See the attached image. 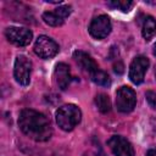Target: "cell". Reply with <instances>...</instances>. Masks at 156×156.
Here are the masks:
<instances>
[{
	"mask_svg": "<svg viewBox=\"0 0 156 156\" xmlns=\"http://www.w3.org/2000/svg\"><path fill=\"white\" fill-rule=\"evenodd\" d=\"M7 40L17 46H27L33 38V33L28 28L22 27H9L5 30Z\"/></svg>",
	"mask_w": 156,
	"mask_h": 156,
	"instance_id": "8992f818",
	"label": "cell"
},
{
	"mask_svg": "<svg viewBox=\"0 0 156 156\" xmlns=\"http://www.w3.org/2000/svg\"><path fill=\"white\" fill-rule=\"evenodd\" d=\"M108 6H112L115 9H118L123 12H128L132 6H133V1H127V0H115L108 2Z\"/></svg>",
	"mask_w": 156,
	"mask_h": 156,
	"instance_id": "2e32d148",
	"label": "cell"
},
{
	"mask_svg": "<svg viewBox=\"0 0 156 156\" xmlns=\"http://www.w3.org/2000/svg\"><path fill=\"white\" fill-rule=\"evenodd\" d=\"M54 79H55L56 85L61 90H65L66 88H68V85L71 83V71H69V67L66 63H63V62L57 63L56 67H55V71H54Z\"/></svg>",
	"mask_w": 156,
	"mask_h": 156,
	"instance_id": "8fae6325",
	"label": "cell"
},
{
	"mask_svg": "<svg viewBox=\"0 0 156 156\" xmlns=\"http://www.w3.org/2000/svg\"><path fill=\"white\" fill-rule=\"evenodd\" d=\"M149 58L145 56H136L129 66V79L134 84H140L144 80L145 73L149 68Z\"/></svg>",
	"mask_w": 156,
	"mask_h": 156,
	"instance_id": "ba28073f",
	"label": "cell"
},
{
	"mask_svg": "<svg viewBox=\"0 0 156 156\" xmlns=\"http://www.w3.org/2000/svg\"><path fill=\"white\" fill-rule=\"evenodd\" d=\"M95 104H96L98 110L101 113H108L111 111V101H110L108 95L106 94H102V93L98 94L95 98Z\"/></svg>",
	"mask_w": 156,
	"mask_h": 156,
	"instance_id": "9a60e30c",
	"label": "cell"
},
{
	"mask_svg": "<svg viewBox=\"0 0 156 156\" xmlns=\"http://www.w3.org/2000/svg\"><path fill=\"white\" fill-rule=\"evenodd\" d=\"M111 32V21L106 15L95 17L89 24V33L95 39H104Z\"/></svg>",
	"mask_w": 156,
	"mask_h": 156,
	"instance_id": "52a82bcc",
	"label": "cell"
},
{
	"mask_svg": "<svg viewBox=\"0 0 156 156\" xmlns=\"http://www.w3.org/2000/svg\"><path fill=\"white\" fill-rule=\"evenodd\" d=\"M154 55H156V44L154 45Z\"/></svg>",
	"mask_w": 156,
	"mask_h": 156,
	"instance_id": "ffe728a7",
	"label": "cell"
},
{
	"mask_svg": "<svg viewBox=\"0 0 156 156\" xmlns=\"http://www.w3.org/2000/svg\"><path fill=\"white\" fill-rule=\"evenodd\" d=\"M73 58L76 60V62L78 63V66L84 69L85 72H88L89 74H91L93 72H95L96 69H99L98 63L94 61V58L88 55L84 51H74L73 54Z\"/></svg>",
	"mask_w": 156,
	"mask_h": 156,
	"instance_id": "7c38bea8",
	"label": "cell"
},
{
	"mask_svg": "<svg viewBox=\"0 0 156 156\" xmlns=\"http://www.w3.org/2000/svg\"><path fill=\"white\" fill-rule=\"evenodd\" d=\"M18 126L27 136L35 141H46L52 134L48 117L35 110H22L18 117Z\"/></svg>",
	"mask_w": 156,
	"mask_h": 156,
	"instance_id": "6da1fadb",
	"label": "cell"
},
{
	"mask_svg": "<svg viewBox=\"0 0 156 156\" xmlns=\"http://www.w3.org/2000/svg\"><path fill=\"white\" fill-rule=\"evenodd\" d=\"M145 96H146V100H147L149 105H150L154 110H156V93H155V91H147V93L145 94Z\"/></svg>",
	"mask_w": 156,
	"mask_h": 156,
	"instance_id": "e0dca14e",
	"label": "cell"
},
{
	"mask_svg": "<svg viewBox=\"0 0 156 156\" xmlns=\"http://www.w3.org/2000/svg\"><path fill=\"white\" fill-rule=\"evenodd\" d=\"M136 105L135 91L129 87H121L116 93V107L122 113H129Z\"/></svg>",
	"mask_w": 156,
	"mask_h": 156,
	"instance_id": "3957f363",
	"label": "cell"
},
{
	"mask_svg": "<svg viewBox=\"0 0 156 156\" xmlns=\"http://www.w3.org/2000/svg\"><path fill=\"white\" fill-rule=\"evenodd\" d=\"M72 12V7L68 5L65 6H60L57 7L55 11H48L43 13V21L52 27H58L63 23L65 18L68 17Z\"/></svg>",
	"mask_w": 156,
	"mask_h": 156,
	"instance_id": "30bf717a",
	"label": "cell"
},
{
	"mask_svg": "<svg viewBox=\"0 0 156 156\" xmlns=\"http://www.w3.org/2000/svg\"><path fill=\"white\" fill-rule=\"evenodd\" d=\"M141 34H143L144 39H146V40H150V39L156 34V20H155L154 17L147 16V17L144 20Z\"/></svg>",
	"mask_w": 156,
	"mask_h": 156,
	"instance_id": "4fadbf2b",
	"label": "cell"
},
{
	"mask_svg": "<svg viewBox=\"0 0 156 156\" xmlns=\"http://www.w3.org/2000/svg\"><path fill=\"white\" fill-rule=\"evenodd\" d=\"M82 119V112L79 107H77L73 104L63 105L56 111V122L58 127L65 130L69 132L72 130Z\"/></svg>",
	"mask_w": 156,
	"mask_h": 156,
	"instance_id": "7a4b0ae2",
	"label": "cell"
},
{
	"mask_svg": "<svg viewBox=\"0 0 156 156\" xmlns=\"http://www.w3.org/2000/svg\"><path fill=\"white\" fill-rule=\"evenodd\" d=\"M107 145L116 156H134V149L132 144L121 135H113L108 139Z\"/></svg>",
	"mask_w": 156,
	"mask_h": 156,
	"instance_id": "9c48e42d",
	"label": "cell"
},
{
	"mask_svg": "<svg viewBox=\"0 0 156 156\" xmlns=\"http://www.w3.org/2000/svg\"><path fill=\"white\" fill-rule=\"evenodd\" d=\"M90 78L98 85H101V87H110L111 85V79H110L108 74L101 69H96L95 72H93L90 74Z\"/></svg>",
	"mask_w": 156,
	"mask_h": 156,
	"instance_id": "5bb4252c",
	"label": "cell"
},
{
	"mask_svg": "<svg viewBox=\"0 0 156 156\" xmlns=\"http://www.w3.org/2000/svg\"><path fill=\"white\" fill-rule=\"evenodd\" d=\"M113 69H115V72H116V73H118V74L123 73V71H124L123 63H122L121 61H117V63H115V65H113Z\"/></svg>",
	"mask_w": 156,
	"mask_h": 156,
	"instance_id": "ac0fdd59",
	"label": "cell"
},
{
	"mask_svg": "<svg viewBox=\"0 0 156 156\" xmlns=\"http://www.w3.org/2000/svg\"><path fill=\"white\" fill-rule=\"evenodd\" d=\"M146 156H156V150H149Z\"/></svg>",
	"mask_w": 156,
	"mask_h": 156,
	"instance_id": "d6986e66",
	"label": "cell"
},
{
	"mask_svg": "<svg viewBox=\"0 0 156 156\" xmlns=\"http://www.w3.org/2000/svg\"><path fill=\"white\" fill-rule=\"evenodd\" d=\"M30 71H32V62L24 55H18L15 60L13 66V74L21 85H28L30 82Z\"/></svg>",
	"mask_w": 156,
	"mask_h": 156,
	"instance_id": "277c9868",
	"label": "cell"
},
{
	"mask_svg": "<svg viewBox=\"0 0 156 156\" xmlns=\"http://www.w3.org/2000/svg\"><path fill=\"white\" fill-rule=\"evenodd\" d=\"M60 48L57 43L46 35L38 37L35 44H34V52L41 57V58H51L57 55Z\"/></svg>",
	"mask_w": 156,
	"mask_h": 156,
	"instance_id": "5b68a950",
	"label": "cell"
}]
</instances>
